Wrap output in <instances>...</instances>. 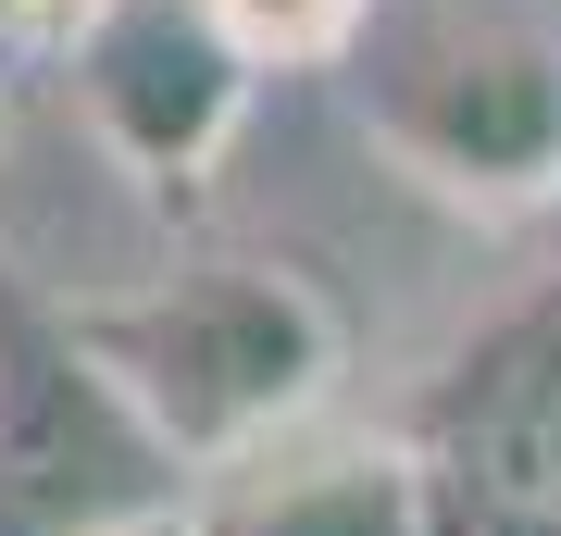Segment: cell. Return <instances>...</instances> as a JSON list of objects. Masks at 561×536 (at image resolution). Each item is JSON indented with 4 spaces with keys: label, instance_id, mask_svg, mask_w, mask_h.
Instances as JSON below:
<instances>
[{
    "label": "cell",
    "instance_id": "1",
    "mask_svg": "<svg viewBox=\"0 0 561 536\" xmlns=\"http://www.w3.org/2000/svg\"><path fill=\"white\" fill-rule=\"evenodd\" d=\"M88 362L138 399V424L175 449L187 487L287 449L337 387V312L287 262H175L150 287L62 299Z\"/></svg>",
    "mask_w": 561,
    "mask_h": 536
},
{
    "label": "cell",
    "instance_id": "2",
    "mask_svg": "<svg viewBox=\"0 0 561 536\" xmlns=\"http://www.w3.org/2000/svg\"><path fill=\"white\" fill-rule=\"evenodd\" d=\"M337 88L350 125L424 199L461 213L561 199V25L537 0H375Z\"/></svg>",
    "mask_w": 561,
    "mask_h": 536
},
{
    "label": "cell",
    "instance_id": "3",
    "mask_svg": "<svg viewBox=\"0 0 561 536\" xmlns=\"http://www.w3.org/2000/svg\"><path fill=\"white\" fill-rule=\"evenodd\" d=\"M187 512L175 449L138 424L76 312L0 275V536H125Z\"/></svg>",
    "mask_w": 561,
    "mask_h": 536
},
{
    "label": "cell",
    "instance_id": "4",
    "mask_svg": "<svg viewBox=\"0 0 561 536\" xmlns=\"http://www.w3.org/2000/svg\"><path fill=\"white\" fill-rule=\"evenodd\" d=\"M400 437L437 487V536H524L561 512V275H537L437 362Z\"/></svg>",
    "mask_w": 561,
    "mask_h": 536
},
{
    "label": "cell",
    "instance_id": "5",
    "mask_svg": "<svg viewBox=\"0 0 561 536\" xmlns=\"http://www.w3.org/2000/svg\"><path fill=\"white\" fill-rule=\"evenodd\" d=\"M62 88H76L88 138H101L138 187H187L213 175L225 138L250 113V62L225 50V25L201 0H101L62 50Z\"/></svg>",
    "mask_w": 561,
    "mask_h": 536
},
{
    "label": "cell",
    "instance_id": "6",
    "mask_svg": "<svg viewBox=\"0 0 561 536\" xmlns=\"http://www.w3.org/2000/svg\"><path fill=\"white\" fill-rule=\"evenodd\" d=\"M201 536H437V487H424L412 437H287L238 461V475L187 487Z\"/></svg>",
    "mask_w": 561,
    "mask_h": 536
},
{
    "label": "cell",
    "instance_id": "7",
    "mask_svg": "<svg viewBox=\"0 0 561 536\" xmlns=\"http://www.w3.org/2000/svg\"><path fill=\"white\" fill-rule=\"evenodd\" d=\"M250 76H337L375 0H201Z\"/></svg>",
    "mask_w": 561,
    "mask_h": 536
},
{
    "label": "cell",
    "instance_id": "8",
    "mask_svg": "<svg viewBox=\"0 0 561 536\" xmlns=\"http://www.w3.org/2000/svg\"><path fill=\"white\" fill-rule=\"evenodd\" d=\"M125 536H201V524H187V512H162V524H125Z\"/></svg>",
    "mask_w": 561,
    "mask_h": 536
},
{
    "label": "cell",
    "instance_id": "9",
    "mask_svg": "<svg viewBox=\"0 0 561 536\" xmlns=\"http://www.w3.org/2000/svg\"><path fill=\"white\" fill-rule=\"evenodd\" d=\"M524 536H561V512H549V524H524Z\"/></svg>",
    "mask_w": 561,
    "mask_h": 536
}]
</instances>
